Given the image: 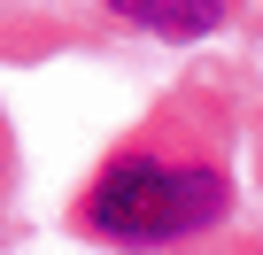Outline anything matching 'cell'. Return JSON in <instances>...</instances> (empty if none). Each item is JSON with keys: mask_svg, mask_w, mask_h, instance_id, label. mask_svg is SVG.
I'll use <instances>...</instances> for the list:
<instances>
[{"mask_svg": "<svg viewBox=\"0 0 263 255\" xmlns=\"http://www.w3.org/2000/svg\"><path fill=\"white\" fill-rule=\"evenodd\" d=\"M224 209V178L217 170H194V163H116L93 193H85V217L108 232V240H178V232H201L209 217Z\"/></svg>", "mask_w": 263, "mask_h": 255, "instance_id": "cell-1", "label": "cell"}, {"mask_svg": "<svg viewBox=\"0 0 263 255\" xmlns=\"http://www.w3.org/2000/svg\"><path fill=\"white\" fill-rule=\"evenodd\" d=\"M108 8L140 31H163V39H201L232 16V0H108Z\"/></svg>", "mask_w": 263, "mask_h": 255, "instance_id": "cell-2", "label": "cell"}]
</instances>
